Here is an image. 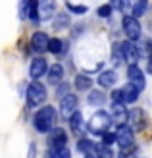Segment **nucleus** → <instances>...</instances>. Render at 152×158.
Here are the masks:
<instances>
[{
    "label": "nucleus",
    "mask_w": 152,
    "mask_h": 158,
    "mask_svg": "<svg viewBox=\"0 0 152 158\" xmlns=\"http://www.w3.org/2000/svg\"><path fill=\"white\" fill-rule=\"evenodd\" d=\"M69 8V12H75V14H85L87 12V8L85 6H73V4H68Z\"/></svg>",
    "instance_id": "473e14b6"
},
{
    "label": "nucleus",
    "mask_w": 152,
    "mask_h": 158,
    "mask_svg": "<svg viewBox=\"0 0 152 158\" xmlns=\"http://www.w3.org/2000/svg\"><path fill=\"white\" fill-rule=\"evenodd\" d=\"M139 89L135 85H131V83H127L123 89H119V97H121V104L123 102H127V104H131V102H135L139 98Z\"/></svg>",
    "instance_id": "9b49d317"
},
{
    "label": "nucleus",
    "mask_w": 152,
    "mask_h": 158,
    "mask_svg": "<svg viewBox=\"0 0 152 158\" xmlns=\"http://www.w3.org/2000/svg\"><path fill=\"white\" fill-rule=\"evenodd\" d=\"M69 127L73 129V131H83V116H81V112H75L69 116Z\"/></svg>",
    "instance_id": "aec40b11"
},
{
    "label": "nucleus",
    "mask_w": 152,
    "mask_h": 158,
    "mask_svg": "<svg viewBox=\"0 0 152 158\" xmlns=\"http://www.w3.org/2000/svg\"><path fill=\"white\" fill-rule=\"evenodd\" d=\"M114 141L119 145V148H133V143H135L133 129L127 127V125H119L114 135Z\"/></svg>",
    "instance_id": "20e7f679"
},
{
    "label": "nucleus",
    "mask_w": 152,
    "mask_h": 158,
    "mask_svg": "<svg viewBox=\"0 0 152 158\" xmlns=\"http://www.w3.org/2000/svg\"><path fill=\"white\" fill-rule=\"evenodd\" d=\"M62 79H64V68H62L60 64L50 66V68H48V81H50L52 85H58Z\"/></svg>",
    "instance_id": "f3484780"
},
{
    "label": "nucleus",
    "mask_w": 152,
    "mask_h": 158,
    "mask_svg": "<svg viewBox=\"0 0 152 158\" xmlns=\"http://www.w3.org/2000/svg\"><path fill=\"white\" fill-rule=\"evenodd\" d=\"M54 6H56L54 0H37L39 23H41V21H46V19H50V18H52V14H54Z\"/></svg>",
    "instance_id": "423d86ee"
},
{
    "label": "nucleus",
    "mask_w": 152,
    "mask_h": 158,
    "mask_svg": "<svg viewBox=\"0 0 152 158\" xmlns=\"http://www.w3.org/2000/svg\"><path fill=\"white\" fill-rule=\"evenodd\" d=\"M114 58H116V62L123 60V58H121V43H116V44H114Z\"/></svg>",
    "instance_id": "2f4dec72"
},
{
    "label": "nucleus",
    "mask_w": 152,
    "mask_h": 158,
    "mask_svg": "<svg viewBox=\"0 0 152 158\" xmlns=\"http://www.w3.org/2000/svg\"><path fill=\"white\" fill-rule=\"evenodd\" d=\"M66 133H64V129H54L52 133V137H50V148H62V147H66Z\"/></svg>",
    "instance_id": "dca6fc26"
},
{
    "label": "nucleus",
    "mask_w": 152,
    "mask_h": 158,
    "mask_svg": "<svg viewBox=\"0 0 152 158\" xmlns=\"http://www.w3.org/2000/svg\"><path fill=\"white\" fill-rule=\"evenodd\" d=\"M77 148L81 152H85V154H91L92 148H94V143H92V141H89V139H81V141H79V145H77Z\"/></svg>",
    "instance_id": "393cba45"
},
{
    "label": "nucleus",
    "mask_w": 152,
    "mask_h": 158,
    "mask_svg": "<svg viewBox=\"0 0 152 158\" xmlns=\"http://www.w3.org/2000/svg\"><path fill=\"white\" fill-rule=\"evenodd\" d=\"M91 85H92V79L91 77H87V75H77L75 77V89L87 91V89H91Z\"/></svg>",
    "instance_id": "4be33fe9"
},
{
    "label": "nucleus",
    "mask_w": 152,
    "mask_h": 158,
    "mask_svg": "<svg viewBox=\"0 0 152 158\" xmlns=\"http://www.w3.org/2000/svg\"><path fill=\"white\" fill-rule=\"evenodd\" d=\"M56 94H58L60 98H62V97H66V94H68V85H62V87H58V89H56Z\"/></svg>",
    "instance_id": "72a5a7b5"
},
{
    "label": "nucleus",
    "mask_w": 152,
    "mask_h": 158,
    "mask_svg": "<svg viewBox=\"0 0 152 158\" xmlns=\"http://www.w3.org/2000/svg\"><path fill=\"white\" fill-rule=\"evenodd\" d=\"M125 118H127L125 106L121 104V102H114V106H112V114H110V120H112V122H117L119 125H123Z\"/></svg>",
    "instance_id": "ddd939ff"
},
{
    "label": "nucleus",
    "mask_w": 152,
    "mask_h": 158,
    "mask_svg": "<svg viewBox=\"0 0 152 158\" xmlns=\"http://www.w3.org/2000/svg\"><path fill=\"white\" fill-rule=\"evenodd\" d=\"M44 98H46V89H44V85L39 83V81L29 83V87H27V102H29V106H39V104H43Z\"/></svg>",
    "instance_id": "7ed1b4c3"
},
{
    "label": "nucleus",
    "mask_w": 152,
    "mask_h": 158,
    "mask_svg": "<svg viewBox=\"0 0 152 158\" xmlns=\"http://www.w3.org/2000/svg\"><path fill=\"white\" fill-rule=\"evenodd\" d=\"M123 31L125 35L129 37V41H139L141 39V23L137 18H133V15H125L123 18Z\"/></svg>",
    "instance_id": "39448f33"
},
{
    "label": "nucleus",
    "mask_w": 152,
    "mask_h": 158,
    "mask_svg": "<svg viewBox=\"0 0 152 158\" xmlns=\"http://www.w3.org/2000/svg\"><path fill=\"white\" fill-rule=\"evenodd\" d=\"M50 158H71V152L68 147L62 148H50Z\"/></svg>",
    "instance_id": "b1692460"
},
{
    "label": "nucleus",
    "mask_w": 152,
    "mask_h": 158,
    "mask_svg": "<svg viewBox=\"0 0 152 158\" xmlns=\"http://www.w3.org/2000/svg\"><path fill=\"white\" fill-rule=\"evenodd\" d=\"M92 151L97 152V156H98V158H112V151H110V147H104V145H94Z\"/></svg>",
    "instance_id": "a878e982"
},
{
    "label": "nucleus",
    "mask_w": 152,
    "mask_h": 158,
    "mask_svg": "<svg viewBox=\"0 0 152 158\" xmlns=\"http://www.w3.org/2000/svg\"><path fill=\"white\" fill-rule=\"evenodd\" d=\"M66 25H68V15H66V14H60L58 18H56L54 27H56V29H64Z\"/></svg>",
    "instance_id": "cd10ccee"
},
{
    "label": "nucleus",
    "mask_w": 152,
    "mask_h": 158,
    "mask_svg": "<svg viewBox=\"0 0 152 158\" xmlns=\"http://www.w3.org/2000/svg\"><path fill=\"white\" fill-rule=\"evenodd\" d=\"M64 48V43L60 41V39H48V43H46V50H48L50 54H60Z\"/></svg>",
    "instance_id": "5701e85b"
},
{
    "label": "nucleus",
    "mask_w": 152,
    "mask_h": 158,
    "mask_svg": "<svg viewBox=\"0 0 152 158\" xmlns=\"http://www.w3.org/2000/svg\"><path fill=\"white\" fill-rule=\"evenodd\" d=\"M135 156V147L133 148H121L119 151V158H133Z\"/></svg>",
    "instance_id": "7c9ffc66"
},
{
    "label": "nucleus",
    "mask_w": 152,
    "mask_h": 158,
    "mask_svg": "<svg viewBox=\"0 0 152 158\" xmlns=\"http://www.w3.org/2000/svg\"><path fill=\"white\" fill-rule=\"evenodd\" d=\"M110 123H112L110 114L104 112V110H98L97 114H92V118H91V122H89V125H87V127H89V131L97 133V135H102V133L108 131Z\"/></svg>",
    "instance_id": "f03ea898"
},
{
    "label": "nucleus",
    "mask_w": 152,
    "mask_h": 158,
    "mask_svg": "<svg viewBox=\"0 0 152 158\" xmlns=\"http://www.w3.org/2000/svg\"><path fill=\"white\" fill-rule=\"evenodd\" d=\"M102 143H104V147H110L112 143H114V133H102Z\"/></svg>",
    "instance_id": "c756f323"
},
{
    "label": "nucleus",
    "mask_w": 152,
    "mask_h": 158,
    "mask_svg": "<svg viewBox=\"0 0 152 158\" xmlns=\"http://www.w3.org/2000/svg\"><path fill=\"white\" fill-rule=\"evenodd\" d=\"M23 18L31 19L33 23H39V12H37V0H27L25 6H23V12H21Z\"/></svg>",
    "instance_id": "4468645a"
},
{
    "label": "nucleus",
    "mask_w": 152,
    "mask_h": 158,
    "mask_svg": "<svg viewBox=\"0 0 152 158\" xmlns=\"http://www.w3.org/2000/svg\"><path fill=\"white\" fill-rule=\"evenodd\" d=\"M117 81V75H116V72H104V73H100V77H98V83H100V87H112Z\"/></svg>",
    "instance_id": "a211bd4d"
},
{
    "label": "nucleus",
    "mask_w": 152,
    "mask_h": 158,
    "mask_svg": "<svg viewBox=\"0 0 152 158\" xmlns=\"http://www.w3.org/2000/svg\"><path fill=\"white\" fill-rule=\"evenodd\" d=\"M110 14H112V6L110 4H104V6L98 8V15H100V18H108Z\"/></svg>",
    "instance_id": "c85d7f7f"
},
{
    "label": "nucleus",
    "mask_w": 152,
    "mask_h": 158,
    "mask_svg": "<svg viewBox=\"0 0 152 158\" xmlns=\"http://www.w3.org/2000/svg\"><path fill=\"white\" fill-rule=\"evenodd\" d=\"M121 58L125 62H129V64H137V60H139V48L131 41L121 43Z\"/></svg>",
    "instance_id": "6e6552de"
},
{
    "label": "nucleus",
    "mask_w": 152,
    "mask_h": 158,
    "mask_svg": "<svg viewBox=\"0 0 152 158\" xmlns=\"http://www.w3.org/2000/svg\"><path fill=\"white\" fill-rule=\"evenodd\" d=\"M46 72H48V62H46L44 58H35L33 62H31V68H29V73L33 79H39V77H43Z\"/></svg>",
    "instance_id": "1a4fd4ad"
},
{
    "label": "nucleus",
    "mask_w": 152,
    "mask_h": 158,
    "mask_svg": "<svg viewBox=\"0 0 152 158\" xmlns=\"http://www.w3.org/2000/svg\"><path fill=\"white\" fill-rule=\"evenodd\" d=\"M87 102H89L91 106H102L104 102H106V97H104L102 91H91L89 98H87Z\"/></svg>",
    "instance_id": "6ab92c4d"
},
{
    "label": "nucleus",
    "mask_w": 152,
    "mask_h": 158,
    "mask_svg": "<svg viewBox=\"0 0 152 158\" xmlns=\"http://www.w3.org/2000/svg\"><path fill=\"white\" fill-rule=\"evenodd\" d=\"M46 43H48V35L43 33V31H37L31 39V46H33L35 52H44L46 50Z\"/></svg>",
    "instance_id": "f8f14e48"
},
{
    "label": "nucleus",
    "mask_w": 152,
    "mask_h": 158,
    "mask_svg": "<svg viewBox=\"0 0 152 158\" xmlns=\"http://www.w3.org/2000/svg\"><path fill=\"white\" fill-rule=\"evenodd\" d=\"M56 122V110L52 106H44L43 110H39L35 114V127L39 133H48L54 127Z\"/></svg>",
    "instance_id": "f257e3e1"
},
{
    "label": "nucleus",
    "mask_w": 152,
    "mask_h": 158,
    "mask_svg": "<svg viewBox=\"0 0 152 158\" xmlns=\"http://www.w3.org/2000/svg\"><path fill=\"white\" fill-rule=\"evenodd\" d=\"M75 108H77V98L73 97V94H66V97H62V100H60V112H62V116L69 118L71 114L75 112Z\"/></svg>",
    "instance_id": "9d476101"
},
{
    "label": "nucleus",
    "mask_w": 152,
    "mask_h": 158,
    "mask_svg": "<svg viewBox=\"0 0 152 158\" xmlns=\"http://www.w3.org/2000/svg\"><path fill=\"white\" fill-rule=\"evenodd\" d=\"M133 4H135L133 0H117V8H119V12H121V14H127V15L131 14Z\"/></svg>",
    "instance_id": "bb28decb"
},
{
    "label": "nucleus",
    "mask_w": 152,
    "mask_h": 158,
    "mask_svg": "<svg viewBox=\"0 0 152 158\" xmlns=\"http://www.w3.org/2000/svg\"><path fill=\"white\" fill-rule=\"evenodd\" d=\"M112 100H114V102H121V97H119V89H116L114 93H112Z\"/></svg>",
    "instance_id": "f704fd0d"
},
{
    "label": "nucleus",
    "mask_w": 152,
    "mask_h": 158,
    "mask_svg": "<svg viewBox=\"0 0 152 158\" xmlns=\"http://www.w3.org/2000/svg\"><path fill=\"white\" fill-rule=\"evenodd\" d=\"M148 10V0H137V4H133V18H141V15H145Z\"/></svg>",
    "instance_id": "412c9836"
},
{
    "label": "nucleus",
    "mask_w": 152,
    "mask_h": 158,
    "mask_svg": "<svg viewBox=\"0 0 152 158\" xmlns=\"http://www.w3.org/2000/svg\"><path fill=\"white\" fill-rule=\"evenodd\" d=\"M125 120H129V123L133 125L135 129H141L142 125H145V116H142V110H131V112H127Z\"/></svg>",
    "instance_id": "2eb2a0df"
},
{
    "label": "nucleus",
    "mask_w": 152,
    "mask_h": 158,
    "mask_svg": "<svg viewBox=\"0 0 152 158\" xmlns=\"http://www.w3.org/2000/svg\"><path fill=\"white\" fill-rule=\"evenodd\" d=\"M127 77H129L131 85H135L139 91L145 89V75H142L141 68L137 64H129V68H127Z\"/></svg>",
    "instance_id": "0eeeda50"
}]
</instances>
